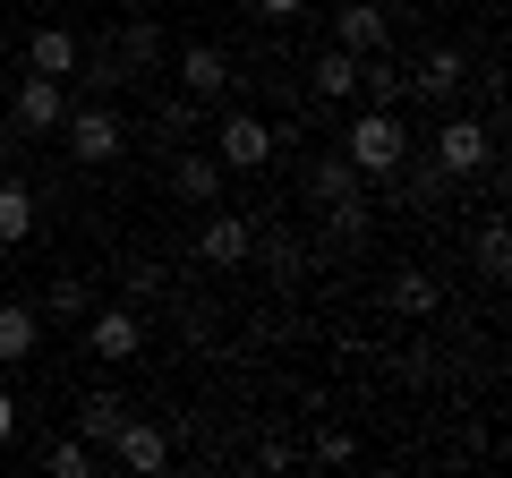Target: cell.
Returning <instances> with one entry per match:
<instances>
[{"label": "cell", "mask_w": 512, "mask_h": 478, "mask_svg": "<svg viewBox=\"0 0 512 478\" xmlns=\"http://www.w3.org/2000/svg\"><path fill=\"white\" fill-rule=\"evenodd\" d=\"M35 188L26 180H0V248H18V239H35Z\"/></svg>", "instance_id": "obj_17"}, {"label": "cell", "mask_w": 512, "mask_h": 478, "mask_svg": "<svg viewBox=\"0 0 512 478\" xmlns=\"http://www.w3.org/2000/svg\"><path fill=\"white\" fill-rule=\"evenodd\" d=\"M111 52H120V77L154 69V60H163V26H154V18H137V26H128L120 43H111Z\"/></svg>", "instance_id": "obj_20"}, {"label": "cell", "mask_w": 512, "mask_h": 478, "mask_svg": "<svg viewBox=\"0 0 512 478\" xmlns=\"http://www.w3.org/2000/svg\"><path fill=\"white\" fill-rule=\"evenodd\" d=\"M171 188H180L188 205H214V197H222V163H214V154H197V146H188L180 163H171Z\"/></svg>", "instance_id": "obj_16"}, {"label": "cell", "mask_w": 512, "mask_h": 478, "mask_svg": "<svg viewBox=\"0 0 512 478\" xmlns=\"http://www.w3.org/2000/svg\"><path fill=\"white\" fill-rule=\"evenodd\" d=\"M60 137H69V154H77L86 171H103V163H120V154H128V129H120V111H103V103L69 111V120H60Z\"/></svg>", "instance_id": "obj_3"}, {"label": "cell", "mask_w": 512, "mask_h": 478, "mask_svg": "<svg viewBox=\"0 0 512 478\" xmlns=\"http://www.w3.org/2000/svg\"><path fill=\"white\" fill-rule=\"evenodd\" d=\"M0 180H9V154H0Z\"/></svg>", "instance_id": "obj_29"}, {"label": "cell", "mask_w": 512, "mask_h": 478, "mask_svg": "<svg viewBox=\"0 0 512 478\" xmlns=\"http://www.w3.org/2000/svg\"><path fill=\"white\" fill-rule=\"evenodd\" d=\"M333 43H342V52H384V43H393V9H376V0H350V9H333Z\"/></svg>", "instance_id": "obj_8"}, {"label": "cell", "mask_w": 512, "mask_h": 478, "mask_svg": "<svg viewBox=\"0 0 512 478\" xmlns=\"http://www.w3.org/2000/svg\"><path fill=\"white\" fill-rule=\"evenodd\" d=\"M402 171H410V163H402ZM444 188H453V180H444L436 163H419V171H410V205H419V214H427V205L444 197Z\"/></svg>", "instance_id": "obj_24"}, {"label": "cell", "mask_w": 512, "mask_h": 478, "mask_svg": "<svg viewBox=\"0 0 512 478\" xmlns=\"http://www.w3.org/2000/svg\"><path fill=\"white\" fill-rule=\"evenodd\" d=\"M0 146H9V111H0Z\"/></svg>", "instance_id": "obj_28"}, {"label": "cell", "mask_w": 512, "mask_h": 478, "mask_svg": "<svg viewBox=\"0 0 512 478\" xmlns=\"http://www.w3.org/2000/svg\"><path fill=\"white\" fill-rule=\"evenodd\" d=\"M256 18H299V9H308V0H248Z\"/></svg>", "instance_id": "obj_26"}, {"label": "cell", "mask_w": 512, "mask_h": 478, "mask_svg": "<svg viewBox=\"0 0 512 478\" xmlns=\"http://www.w3.org/2000/svg\"><path fill=\"white\" fill-rule=\"evenodd\" d=\"M427 146H436V171H444V180H470V171H487V163H495L487 120H461V111H444V129L427 137Z\"/></svg>", "instance_id": "obj_4"}, {"label": "cell", "mask_w": 512, "mask_h": 478, "mask_svg": "<svg viewBox=\"0 0 512 478\" xmlns=\"http://www.w3.org/2000/svg\"><path fill=\"white\" fill-rule=\"evenodd\" d=\"M384 299H393L402 316H436V308H444V282L410 265V274H393V282H384Z\"/></svg>", "instance_id": "obj_19"}, {"label": "cell", "mask_w": 512, "mask_h": 478, "mask_svg": "<svg viewBox=\"0 0 512 478\" xmlns=\"http://www.w3.org/2000/svg\"><path fill=\"white\" fill-rule=\"evenodd\" d=\"M350 453H359V444H350L342 427H325V436H316V461H350Z\"/></svg>", "instance_id": "obj_25"}, {"label": "cell", "mask_w": 512, "mask_h": 478, "mask_svg": "<svg viewBox=\"0 0 512 478\" xmlns=\"http://www.w3.org/2000/svg\"><path fill=\"white\" fill-rule=\"evenodd\" d=\"M512 274V239L504 222H478V282H504Z\"/></svg>", "instance_id": "obj_22"}, {"label": "cell", "mask_w": 512, "mask_h": 478, "mask_svg": "<svg viewBox=\"0 0 512 478\" xmlns=\"http://www.w3.org/2000/svg\"><path fill=\"white\" fill-rule=\"evenodd\" d=\"M350 94H359V52H342V43L316 52V103H350Z\"/></svg>", "instance_id": "obj_18"}, {"label": "cell", "mask_w": 512, "mask_h": 478, "mask_svg": "<svg viewBox=\"0 0 512 478\" xmlns=\"http://www.w3.org/2000/svg\"><path fill=\"white\" fill-rule=\"evenodd\" d=\"M86 308H94L86 282H52V291H43V316H60V325H86Z\"/></svg>", "instance_id": "obj_23"}, {"label": "cell", "mask_w": 512, "mask_h": 478, "mask_svg": "<svg viewBox=\"0 0 512 478\" xmlns=\"http://www.w3.org/2000/svg\"><path fill=\"white\" fill-rule=\"evenodd\" d=\"M43 470H52V478H86L94 470V444L86 436H52V444H43Z\"/></svg>", "instance_id": "obj_21"}, {"label": "cell", "mask_w": 512, "mask_h": 478, "mask_svg": "<svg viewBox=\"0 0 512 478\" xmlns=\"http://www.w3.org/2000/svg\"><path fill=\"white\" fill-rule=\"evenodd\" d=\"M111 461H120V470H137V478H154V470H171V436H163L154 419H120Z\"/></svg>", "instance_id": "obj_7"}, {"label": "cell", "mask_w": 512, "mask_h": 478, "mask_svg": "<svg viewBox=\"0 0 512 478\" xmlns=\"http://www.w3.org/2000/svg\"><path fill=\"white\" fill-rule=\"evenodd\" d=\"M256 248V222L248 214H222V205H205V231H197V257L205 265H239Z\"/></svg>", "instance_id": "obj_9"}, {"label": "cell", "mask_w": 512, "mask_h": 478, "mask_svg": "<svg viewBox=\"0 0 512 478\" xmlns=\"http://www.w3.org/2000/svg\"><path fill=\"white\" fill-rule=\"evenodd\" d=\"M60 120H69V77H18V94H9V129L18 137H52Z\"/></svg>", "instance_id": "obj_2"}, {"label": "cell", "mask_w": 512, "mask_h": 478, "mask_svg": "<svg viewBox=\"0 0 512 478\" xmlns=\"http://www.w3.org/2000/svg\"><path fill=\"white\" fill-rule=\"evenodd\" d=\"M461 77H470V60H461L453 43H436V52H427L419 69H410V94H427V103H444V111H453V103H461Z\"/></svg>", "instance_id": "obj_11"}, {"label": "cell", "mask_w": 512, "mask_h": 478, "mask_svg": "<svg viewBox=\"0 0 512 478\" xmlns=\"http://www.w3.org/2000/svg\"><path fill=\"white\" fill-rule=\"evenodd\" d=\"M9 436H18V393L0 385V444H9Z\"/></svg>", "instance_id": "obj_27"}, {"label": "cell", "mask_w": 512, "mask_h": 478, "mask_svg": "<svg viewBox=\"0 0 512 478\" xmlns=\"http://www.w3.org/2000/svg\"><path fill=\"white\" fill-rule=\"evenodd\" d=\"M342 154H350V171H359V180H393V171L410 163V129H402V111H376V103H367L359 120H350Z\"/></svg>", "instance_id": "obj_1"}, {"label": "cell", "mask_w": 512, "mask_h": 478, "mask_svg": "<svg viewBox=\"0 0 512 478\" xmlns=\"http://www.w3.org/2000/svg\"><path fill=\"white\" fill-rule=\"evenodd\" d=\"M359 94H367V103H376V111H402V94H410V69H402V60H393V43L359 60Z\"/></svg>", "instance_id": "obj_12"}, {"label": "cell", "mask_w": 512, "mask_h": 478, "mask_svg": "<svg viewBox=\"0 0 512 478\" xmlns=\"http://www.w3.org/2000/svg\"><path fill=\"white\" fill-rule=\"evenodd\" d=\"M77 52H86V43H77L69 26H35V35H26V69H35V77H69Z\"/></svg>", "instance_id": "obj_13"}, {"label": "cell", "mask_w": 512, "mask_h": 478, "mask_svg": "<svg viewBox=\"0 0 512 478\" xmlns=\"http://www.w3.org/2000/svg\"><path fill=\"white\" fill-rule=\"evenodd\" d=\"M222 86H231V60H222L214 43H188V52H180V94H197V103H214Z\"/></svg>", "instance_id": "obj_14"}, {"label": "cell", "mask_w": 512, "mask_h": 478, "mask_svg": "<svg viewBox=\"0 0 512 478\" xmlns=\"http://www.w3.org/2000/svg\"><path fill=\"white\" fill-rule=\"evenodd\" d=\"M214 163L222 171H265L274 163V129H265L256 111H231V120L214 129Z\"/></svg>", "instance_id": "obj_5"}, {"label": "cell", "mask_w": 512, "mask_h": 478, "mask_svg": "<svg viewBox=\"0 0 512 478\" xmlns=\"http://www.w3.org/2000/svg\"><path fill=\"white\" fill-rule=\"evenodd\" d=\"M120 419H128V402H120V393H86V402H77V436H86L94 453H111Z\"/></svg>", "instance_id": "obj_15"}, {"label": "cell", "mask_w": 512, "mask_h": 478, "mask_svg": "<svg viewBox=\"0 0 512 478\" xmlns=\"http://www.w3.org/2000/svg\"><path fill=\"white\" fill-rule=\"evenodd\" d=\"M137 342H146V325H137L128 308H86V359L128 368V359H137Z\"/></svg>", "instance_id": "obj_6"}, {"label": "cell", "mask_w": 512, "mask_h": 478, "mask_svg": "<svg viewBox=\"0 0 512 478\" xmlns=\"http://www.w3.org/2000/svg\"><path fill=\"white\" fill-rule=\"evenodd\" d=\"M43 350V308L35 299H0V368H26Z\"/></svg>", "instance_id": "obj_10"}]
</instances>
